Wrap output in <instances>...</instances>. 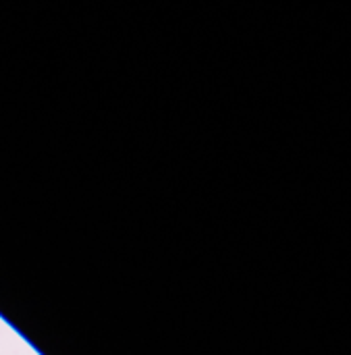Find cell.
I'll return each mask as SVG.
<instances>
[]
</instances>
